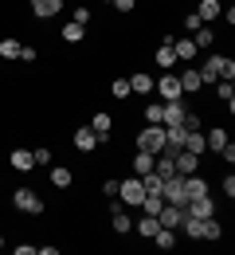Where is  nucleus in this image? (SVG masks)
Returning a JSON list of instances; mask_svg holds the SVG:
<instances>
[{"instance_id":"obj_1","label":"nucleus","mask_w":235,"mask_h":255,"mask_svg":"<svg viewBox=\"0 0 235 255\" xmlns=\"http://www.w3.org/2000/svg\"><path fill=\"white\" fill-rule=\"evenodd\" d=\"M12 208H16V212H28V216H39L47 204H43V196H39L35 189H28V185H24V189L12 192Z\"/></svg>"},{"instance_id":"obj_2","label":"nucleus","mask_w":235,"mask_h":255,"mask_svg":"<svg viewBox=\"0 0 235 255\" xmlns=\"http://www.w3.org/2000/svg\"><path fill=\"white\" fill-rule=\"evenodd\" d=\"M118 200L126 204V208H137L141 200H145V185H141V177H126V181H118Z\"/></svg>"},{"instance_id":"obj_3","label":"nucleus","mask_w":235,"mask_h":255,"mask_svg":"<svg viewBox=\"0 0 235 255\" xmlns=\"http://www.w3.org/2000/svg\"><path fill=\"white\" fill-rule=\"evenodd\" d=\"M137 149L161 153V149H165V126H141L137 129Z\"/></svg>"},{"instance_id":"obj_4","label":"nucleus","mask_w":235,"mask_h":255,"mask_svg":"<svg viewBox=\"0 0 235 255\" xmlns=\"http://www.w3.org/2000/svg\"><path fill=\"white\" fill-rule=\"evenodd\" d=\"M161 200L165 204H188V192H184V177L180 173H172L165 185H161Z\"/></svg>"},{"instance_id":"obj_5","label":"nucleus","mask_w":235,"mask_h":255,"mask_svg":"<svg viewBox=\"0 0 235 255\" xmlns=\"http://www.w3.org/2000/svg\"><path fill=\"white\" fill-rule=\"evenodd\" d=\"M184 212H188V216H196V220H204V216H216V200H212V192L192 196V200L184 204Z\"/></svg>"},{"instance_id":"obj_6","label":"nucleus","mask_w":235,"mask_h":255,"mask_svg":"<svg viewBox=\"0 0 235 255\" xmlns=\"http://www.w3.org/2000/svg\"><path fill=\"white\" fill-rule=\"evenodd\" d=\"M153 87L165 95V102H172V98H184V91H180V79H176L172 71H165L161 79H153Z\"/></svg>"},{"instance_id":"obj_7","label":"nucleus","mask_w":235,"mask_h":255,"mask_svg":"<svg viewBox=\"0 0 235 255\" xmlns=\"http://www.w3.org/2000/svg\"><path fill=\"white\" fill-rule=\"evenodd\" d=\"M75 149H78V153H94V149H98V133L90 126H78L75 129Z\"/></svg>"},{"instance_id":"obj_8","label":"nucleus","mask_w":235,"mask_h":255,"mask_svg":"<svg viewBox=\"0 0 235 255\" xmlns=\"http://www.w3.org/2000/svg\"><path fill=\"white\" fill-rule=\"evenodd\" d=\"M153 59H157L161 71H172V67H176V51H172V35H168V32H165V43L153 51Z\"/></svg>"},{"instance_id":"obj_9","label":"nucleus","mask_w":235,"mask_h":255,"mask_svg":"<svg viewBox=\"0 0 235 255\" xmlns=\"http://www.w3.org/2000/svg\"><path fill=\"white\" fill-rule=\"evenodd\" d=\"M228 145V129L224 126H212L208 133H204V153H220Z\"/></svg>"},{"instance_id":"obj_10","label":"nucleus","mask_w":235,"mask_h":255,"mask_svg":"<svg viewBox=\"0 0 235 255\" xmlns=\"http://www.w3.org/2000/svg\"><path fill=\"white\" fill-rule=\"evenodd\" d=\"M63 12V0H32V16L35 20H51Z\"/></svg>"},{"instance_id":"obj_11","label":"nucleus","mask_w":235,"mask_h":255,"mask_svg":"<svg viewBox=\"0 0 235 255\" xmlns=\"http://www.w3.org/2000/svg\"><path fill=\"white\" fill-rule=\"evenodd\" d=\"M184 98H172V102H165V118H161V126H180L184 122Z\"/></svg>"},{"instance_id":"obj_12","label":"nucleus","mask_w":235,"mask_h":255,"mask_svg":"<svg viewBox=\"0 0 235 255\" xmlns=\"http://www.w3.org/2000/svg\"><path fill=\"white\" fill-rule=\"evenodd\" d=\"M172 165H176V173H180V177H188V173H196L200 157H196V153H188V149H176V153H172Z\"/></svg>"},{"instance_id":"obj_13","label":"nucleus","mask_w":235,"mask_h":255,"mask_svg":"<svg viewBox=\"0 0 235 255\" xmlns=\"http://www.w3.org/2000/svg\"><path fill=\"white\" fill-rule=\"evenodd\" d=\"M8 165H12L16 173H32V169H35L32 149H12V153H8Z\"/></svg>"},{"instance_id":"obj_14","label":"nucleus","mask_w":235,"mask_h":255,"mask_svg":"<svg viewBox=\"0 0 235 255\" xmlns=\"http://www.w3.org/2000/svg\"><path fill=\"white\" fill-rule=\"evenodd\" d=\"M176 79H180V91H184V95H196V91H204V79H200V71H196V67L180 71Z\"/></svg>"},{"instance_id":"obj_15","label":"nucleus","mask_w":235,"mask_h":255,"mask_svg":"<svg viewBox=\"0 0 235 255\" xmlns=\"http://www.w3.org/2000/svg\"><path fill=\"white\" fill-rule=\"evenodd\" d=\"M90 129L98 133V141H110V129H114V118H110L106 110H98V114L90 118Z\"/></svg>"},{"instance_id":"obj_16","label":"nucleus","mask_w":235,"mask_h":255,"mask_svg":"<svg viewBox=\"0 0 235 255\" xmlns=\"http://www.w3.org/2000/svg\"><path fill=\"white\" fill-rule=\"evenodd\" d=\"M220 12H224V4H220V0H200V4H196V16H200V24L220 20Z\"/></svg>"},{"instance_id":"obj_17","label":"nucleus","mask_w":235,"mask_h":255,"mask_svg":"<svg viewBox=\"0 0 235 255\" xmlns=\"http://www.w3.org/2000/svg\"><path fill=\"white\" fill-rule=\"evenodd\" d=\"M172 51H176V63H192L196 59V43L192 39H176L172 35Z\"/></svg>"},{"instance_id":"obj_18","label":"nucleus","mask_w":235,"mask_h":255,"mask_svg":"<svg viewBox=\"0 0 235 255\" xmlns=\"http://www.w3.org/2000/svg\"><path fill=\"white\" fill-rule=\"evenodd\" d=\"M110 224H114V232H130V228H134L130 212H126V204H114V208H110Z\"/></svg>"},{"instance_id":"obj_19","label":"nucleus","mask_w":235,"mask_h":255,"mask_svg":"<svg viewBox=\"0 0 235 255\" xmlns=\"http://www.w3.org/2000/svg\"><path fill=\"white\" fill-rule=\"evenodd\" d=\"M200 79H204V87H208V83H212V87L220 83V55H208V59H204V67H200Z\"/></svg>"},{"instance_id":"obj_20","label":"nucleus","mask_w":235,"mask_h":255,"mask_svg":"<svg viewBox=\"0 0 235 255\" xmlns=\"http://www.w3.org/2000/svg\"><path fill=\"white\" fill-rule=\"evenodd\" d=\"M184 192H188V200H192V196H204V192H212V189H208V181H204L200 173H188V177H184Z\"/></svg>"},{"instance_id":"obj_21","label":"nucleus","mask_w":235,"mask_h":255,"mask_svg":"<svg viewBox=\"0 0 235 255\" xmlns=\"http://www.w3.org/2000/svg\"><path fill=\"white\" fill-rule=\"evenodd\" d=\"M224 236V224L216 220V216H204L200 220V240H220Z\"/></svg>"},{"instance_id":"obj_22","label":"nucleus","mask_w":235,"mask_h":255,"mask_svg":"<svg viewBox=\"0 0 235 255\" xmlns=\"http://www.w3.org/2000/svg\"><path fill=\"white\" fill-rule=\"evenodd\" d=\"M130 91H134V95H149V91H153V75L134 71V79H130Z\"/></svg>"},{"instance_id":"obj_23","label":"nucleus","mask_w":235,"mask_h":255,"mask_svg":"<svg viewBox=\"0 0 235 255\" xmlns=\"http://www.w3.org/2000/svg\"><path fill=\"white\" fill-rule=\"evenodd\" d=\"M153 157H157V153H145V149H137V153H134V173H137V177L153 173Z\"/></svg>"},{"instance_id":"obj_24","label":"nucleus","mask_w":235,"mask_h":255,"mask_svg":"<svg viewBox=\"0 0 235 255\" xmlns=\"http://www.w3.org/2000/svg\"><path fill=\"white\" fill-rule=\"evenodd\" d=\"M63 43H82V39H86V28H82V24H75V20H71V24H63Z\"/></svg>"},{"instance_id":"obj_25","label":"nucleus","mask_w":235,"mask_h":255,"mask_svg":"<svg viewBox=\"0 0 235 255\" xmlns=\"http://www.w3.org/2000/svg\"><path fill=\"white\" fill-rule=\"evenodd\" d=\"M161 224H157V216H149V212H141V220H137V236L141 240H153V232H157Z\"/></svg>"},{"instance_id":"obj_26","label":"nucleus","mask_w":235,"mask_h":255,"mask_svg":"<svg viewBox=\"0 0 235 255\" xmlns=\"http://www.w3.org/2000/svg\"><path fill=\"white\" fill-rule=\"evenodd\" d=\"M184 149L196 153V157H204V133L200 129H188V133H184Z\"/></svg>"},{"instance_id":"obj_27","label":"nucleus","mask_w":235,"mask_h":255,"mask_svg":"<svg viewBox=\"0 0 235 255\" xmlns=\"http://www.w3.org/2000/svg\"><path fill=\"white\" fill-rule=\"evenodd\" d=\"M153 244H157L161 252H172V248H176V236H172V228H157V232H153Z\"/></svg>"},{"instance_id":"obj_28","label":"nucleus","mask_w":235,"mask_h":255,"mask_svg":"<svg viewBox=\"0 0 235 255\" xmlns=\"http://www.w3.org/2000/svg\"><path fill=\"white\" fill-rule=\"evenodd\" d=\"M216 95H220V102H224L228 110H235V87L228 83V79H220V83H216Z\"/></svg>"},{"instance_id":"obj_29","label":"nucleus","mask_w":235,"mask_h":255,"mask_svg":"<svg viewBox=\"0 0 235 255\" xmlns=\"http://www.w3.org/2000/svg\"><path fill=\"white\" fill-rule=\"evenodd\" d=\"M51 185H55V189H71V185H75V173L63 169V165H59V169H51Z\"/></svg>"},{"instance_id":"obj_30","label":"nucleus","mask_w":235,"mask_h":255,"mask_svg":"<svg viewBox=\"0 0 235 255\" xmlns=\"http://www.w3.org/2000/svg\"><path fill=\"white\" fill-rule=\"evenodd\" d=\"M20 47H24V43H16L12 35H8V39H0V59H8V63H12V59H20Z\"/></svg>"},{"instance_id":"obj_31","label":"nucleus","mask_w":235,"mask_h":255,"mask_svg":"<svg viewBox=\"0 0 235 255\" xmlns=\"http://www.w3.org/2000/svg\"><path fill=\"white\" fill-rule=\"evenodd\" d=\"M192 43H196V47H212V43H216V32H212L208 24H200V28L192 32Z\"/></svg>"},{"instance_id":"obj_32","label":"nucleus","mask_w":235,"mask_h":255,"mask_svg":"<svg viewBox=\"0 0 235 255\" xmlns=\"http://www.w3.org/2000/svg\"><path fill=\"white\" fill-rule=\"evenodd\" d=\"M161 118H165V102H149L145 106V122L149 126H161Z\"/></svg>"},{"instance_id":"obj_33","label":"nucleus","mask_w":235,"mask_h":255,"mask_svg":"<svg viewBox=\"0 0 235 255\" xmlns=\"http://www.w3.org/2000/svg\"><path fill=\"white\" fill-rule=\"evenodd\" d=\"M110 95L118 98V102H126V98L134 95V91H130V79H114V83H110Z\"/></svg>"},{"instance_id":"obj_34","label":"nucleus","mask_w":235,"mask_h":255,"mask_svg":"<svg viewBox=\"0 0 235 255\" xmlns=\"http://www.w3.org/2000/svg\"><path fill=\"white\" fill-rule=\"evenodd\" d=\"M220 79H228V83L235 79V59H228V55H220Z\"/></svg>"},{"instance_id":"obj_35","label":"nucleus","mask_w":235,"mask_h":255,"mask_svg":"<svg viewBox=\"0 0 235 255\" xmlns=\"http://www.w3.org/2000/svg\"><path fill=\"white\" fill-rule=\"evenodd\" d=\"M32 157H35V165L43 169V165H51V149H47V145H39V149H32Z\"/></svg>"},{"instance_id":"obj_36","label":"nucleus","mask_w":235,"mask_h":255,"mask_svg":"<svg viewBox=\"0 0 235 255\" xmlns=\"http://www.w3.org/2000/svg\"><path fill=\"white\" fill-rule=\"evenodd\" d=\"M35 59H39L35 47H20V63H35Z\"/></svg>"},{"instance_id":"obj_37","label":"nucleus","mask_w":235,"mask_h":255,"mask_svg":"<svg viewBox=\"0 0 235 255\" xmlns=\"http://www.w3.org/2000/svg\"><path fill=\"white\" fill-rule=\"evenodd\" d=\"M102 196H118V181H114V177L102 181Z\"/></svg>"},{"instance_id":"obj_38","label":"nucleus","mask_w":235,"mask_h":255,"mask_svg":"<svg viewBox=\"0 0 235 255\" xmlns=\"http://www.w3.org/2000/svg\"><path fill=\"white\" fill-rule=\"evenodd\" d=\"M220 189H224V196H228V200H232V196H235V177H232V173L224 177V185H220Z\"/></svg>"},{"instance_id":"obj_39","label":"nucleus","mask_w":235,"mask_h":255,"mask_svg":"<svg viewBox=\"0 0 235 255\" xmlns=\"http://www.w3.org/2000/svg\"><path fill=\"white\" fill-rule=\"evenodd\" d=\"M75 24L86 28V24H90V8H75Z\"/></svg>"},{"instance_id":"obj_40","label":"nucleus","mask_w":235,"mask_h":255,"mask_svg":"<svg viewBox=\"0 0 235 255\" xmlns=\"http://www.w3.org/2000/svg\"><path fill=\"white\" fill-rule=\"evenodd\" d=\"M184 28H188V32H196V28H200V16H196V12H188V16H184Z\"/></svg>"},{"instance_id":"obj_41","label":"nucleus","mask_w":235,"mask_h":255,"mask_svg":"<svg viewBox=\"0 0 235 255\" xmlns=\"http://www.w3.org/2000/svg\"><path fill=\"white\" fill-rule=\"evenodd\" d=\"M114 8H118V12H134L137 0H114Z\"/></svg>"},{"instance_id":"obj_42","label":"nucleus","mask_w":235,"mask_h":255,"mask_svg":"<svg viewBox=\"0 0 235 255\" xmlns=\"http://www.w3.org/2000/svg\"><path fill=\"white\" fill-rule=\"evenodd\" d=\"M220 157L228 161V165H232V161H235V145H232V141H228V145H224V149H220Z\"/></svg>"},{"instance_id":"obj_43","label":"nucleus","mask_w":235,"mask_h":255,"mask_svg":"<svg viewBox=\"0 0 235 255\" xmlns=\"http://www.w3.org/2000/svg\"><path fill=\"white\" fill-rule=\"evenodd\" d=\"M39 248H32V244H16V255H35Z\"/></svg>"},{"instance_id":"obj_44","label":"nucleus","mask_w":235,"mask_h":255,"mask_svg":"<svg viewBox=\"0 0 235 255\" xmlns=\"http://www.w3.org/2000/svg\"><path fill=\"white\" fill-rule=\"evenodd\" d=\"M0 252H4V236H0Z\"/></svg>"}]
</instances>
